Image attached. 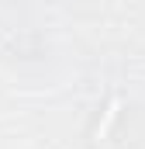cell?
Returning a JSON list of instances; mask_svg holds the SVG:
<instances>
[{
    "label": "cell",
    "instance_id": "obj_1",
    "mask_svg": "<svg viewBox=\"0 0 145 149\" xmlns=\"http://www.w3.org/2000/svg\"><path fill=\"white\" fill-rule=\"evenodd\" d=\"M117 111H121V97H110L104 114H100V121H97V128H93V142H104L110 135V128H114V121H117Z\"/></svg>",
    "mask_w": 145,
    "mask_h": 149
}]
</instances>
